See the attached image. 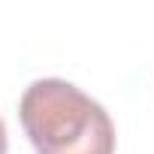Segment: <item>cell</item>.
<instances>
[{
  "label": "cell",
  "mask_w": 154,
  "mask_h": 154,
  "mask_svg": "<svg viewBox=\"0 0 154 154\" xmlns=\"http://www.w3.org/2000/svg\"><path fill=\"white\" fill-rule=\"evenodd\" d=\"M6 148H9V139H6V124H3V118H0V154H6Z\"/></svg>",
  "instance_id": "2"
},
{
  "label": "cell",
  "mask_w": 154,
  "mask_h": 154,
  "mask_svg": "<svg viewBox=\"0 0 154 154\" xmlns=\"http://www.w3.org/2000/svg\"><path fill=\"white\" fill-rule=\"evenodd\" d=\"M18 118L36 154H115V124L109 112L63 79H36Z\"/></svg>",
  "instance_id": "1"
}]
</instances>
